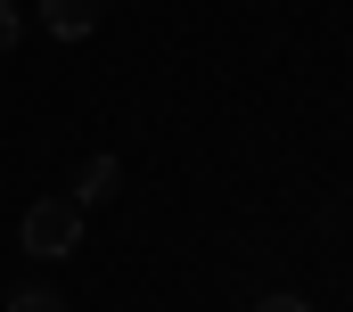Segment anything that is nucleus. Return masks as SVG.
Listing matches in <instances>:
<instances>
[{
  "mask_svg": "<svg viewBox=\"0 0 353 312\" xmlns=\"http://www.w3.org/2000/svg\"><path fill=\"white\" fill-rule=\"evenodd\" d=\"M17 246H25L33 263H66V255L83 246V206H74V197H33L25 222H17Z\"/></svg>",
  "mask_w": 353,
  "mask_h": 312,
  "instance_id": "f257e3e1",
  "label": "nucleus"
},
{
  "mask_svg": "<svg viewBox=\"0 0 353 312\" xmlns=\"http://www.w3.org/2000/svg\"><path fill=\"white\" fill-rule=\"evenodd\" d=\"M115 189H123V156H107V148H99V156H83V164H74V189H66V197L90 214V206H107Z\"/></svg>",
  "mask_w": 353,
  "mask_h": 312,
  "instance_id": "f03ea898",
  "label": "nucleus"
},
{
  "mask_svg": "<svg viewBox=\"0 0 353 312\" xmlns=\"http://www.w3.org/2000/svg\"><path fill=\"white\" fill-rule=\"evenodd\" d=\"M41 25H50L58 41H90V33L107 25V0H41Z\"/></svg>",
  "mask_w": 353,
  "mask_h": 312,
  "instance_id": "7ed1b4c3",
  "label": "nucleus"
},
{
  "mask_svg": "<svg viewBox=\"0 0 353 312\" xmlns=\"http://www.w3.org/2000/svg\"><path fill=\"white\" fill-rule=\"evenodd\" d=\"M8 312H66V296H58V288H17Z\"/></svg>",
  "mask_w": 353,
  "mask_h": 312,
  "instance_id": "20e7f679",
  "label": "nucleus"
},
{
  "mask_svg": "<svg viewBox=\"0 0 353 312\" xmlns=\"http://www.w3.org/2000/svg\"><path fill=\"white\" fill-rule=\"evenodd\" d=\"M255 312H312V304H304L296 288H271V296H263V304H255Z\"/></svg>",
  "mask_w": 353,
  "mask_h": 312,
  "instance_id": "39448f33",
  "label": "nucleus"
},
{
  "mask_svg": "<svg viewBox=\"0 0 353 312\" xmlns=\"http://www.w3.org/2000/svg\"><path fill=\"white\" fill-rule=\"evenodd\" d=\"M8 50H17V8L0 0V58H8Z\"/></svg>",
  "mask_w": 353,
  "mask_h": 312,
  "instance_id": "423d86ee",
  "label": "nucleus"
}]
</instances>
